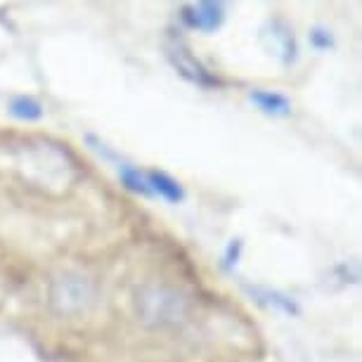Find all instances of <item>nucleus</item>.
<instances>
[{"label": "nucleus", "mask_w": 362, "mask_h": 362, "mask_svg": "<svg viewBox=\"0 0 362 362\" xmlns=\"http://www.w3.org/2000/svg\"><path fill=\"white\" fill-rule=\"evenodd\" d=\"M140 313L142 317L156 325L175 322L182 315V298L168 289H147L140 296Z\"/></svg>", "instance_id": "nucleus-1"}, {"label": "nucleus", "mask_w": 362, "mask_h": 362, "mask_svg": "<svg viewBox=\"0 0 362 362\" xmlns=\"http://www.w3.org/2000/svg\"><path fill=\"white\" fill-rule=\"evenodd\" d=\"M182 19H185L187 26L199 31H216L218 26L223 24L225 12L221 3H197V5H187L182 10Z\"/></svg>", "instance_id": "nucleus-2"}, {"label": "nucleus", "mask_w": 362, "mask_h": 362, "mask_svg": "<svg viewBox=\"0 0 362 362\" xmlns=\"http://www.w3.org/2000/svg\"><path fill=\"white\" fill-rule=\"evenodd\" d=\"M52 298L62 310H74L81 308L90 298V289H88V284L81 277H62L57 286H54Z\"/></svg>", "instance_id": "nucleus-3"}, {"label": "nucleus", "mask_w": 362, "mask_h": 362, "mask_svg": "<svg viewBox=\"0 0 362 362\" xmlns=\"http://www.w3.org/2000/svg\"><path fill=\"white\" fill-rule=\"evenodd\" d=\"M168 57H170V62H173L175 69L180 71L187 81H192V83H199V86H216L218 83V81L211 76V74L204 69V66L197 62V59L182 45L168 47Z\"/></svg>", "instance_id": "nucleus-4"}, {"label": "nucleus", "mask_w": 362, "mask_h": 362, "mask_svg": "<svg viewBox=\"0 0 362 362\" xmlns=\"http://www.w3.org/2000/svg\"><path fill=\"white\" fill-rule=\"evenodd\" d=\"M147 182H149V187H152V194H159V197H163V199H168L173 204L185 199V192H182L180 182L173 180V177L166 175V173L152 170V173H147Z\"/></svg>", "instance_id": "nucleus-5"}, {"label": "nucleus", "mask_w": 362, "mask_h": 362, "mask_svg": "<svg viewBox=\"0 0 362 362\" xmlns=\"http://www.w3.org/2000/svg\"><path fill=\"white\" fill-rule=\"evenodd\" d=\"M251 102L261 109V112L265 114H275V116H284V114H289V100L284 98V95H279V93H270V90H254L249 95Z\"/></svg>", "instance_id": "nucleus-6"}, {"label": "nucleus", "mask_w": 362, "mask_h": 362, "mask_svg": "<svg viewBox=\"0 0 362 362\" xmlns=\"http://www.w3.org/2000/svg\"><path fill=\"white\" fill-rule=\"evenodd\" d=\"M10 112L12 116H17V119L22 121H38L40 116H43V107H40L38 100L33 98H15L10 102Z\"/></svg>", "instance_id": "nucleus-7"}, {"label": "nucleus", "mask_w": 362, "mask_h": 362, "mask_svg": "<svg viewBox=\"0 0 362 362\" xmlns=\"http://www.w3.org/2000/svg\"><path fill=\"white\" fill-rule=\"evenodd\" d=\"M119 177H121V182H124V185L131 189V192H138L142 197L152 194V187H149V182H147V175L140 173V170H135L131 166H121Z\"/></svg>", "instance_id": "nucleus-8"}, {"label": "nucleus", "mask_w": 362, "mask_h": 362, "mask_svg": "<svg viewBox=\"0 0 362 362\" xmlns=\"http://www.w3.org/2000/svg\"><path fill=\"white\" fill-rule=\"evenodd\" d=\"M251 293H256V296H263L261 300H265V303H270V305H275V308L279 310H284V313H296V303H293L291 298H286L282 296V293H277V291H261V289H256V291H251Z\"/></svg>", "instance_id": "nucleus-9"}, {"label": "nucleus", "mask_w": 362, "mask_h": 362, "mask_svg": "<svg viewBox=\"0 0 362 362\" xmlns=\"http://www.w3.org/2000/svg\"><path fill=\"white\" fill-rule=\"evenodd\" d=\"M310 43L317 47V50H327V47H332L334 45V40H332V36L327 31H322V29H315L310 33Z\"/></svg>", "instance_id": "nucleus-10"}]
</instances>
